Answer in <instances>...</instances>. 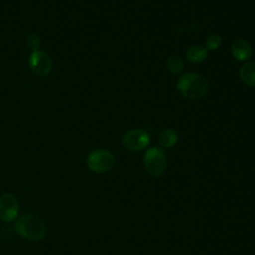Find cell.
Here are the masks:
<instances>
[{
    "mask_svg": "<svg viewBox=\"0 0 255 255\" xmlns=\"http://www.w3.org/2000/svg\"><path fill=\"white\" fill-rule=\"evenodd\" d=\"M144 168L148 174L154 177L161 176L167 167L165 152L160 147H150L143 155Z\"/></svg>",
    "mask_w": 255,
    "mask_h": 255,
    "instance_id": "3957f363",
    "label": "cell"
},
{
    "mask_svg": "<svg viewBox=\"0 0 255 255\" xmlns=\"http://www.w3.org/2000/svg\"><path fill=\"white\" fill-rule=\"evenodd\" d=\"M150 136L142 128H134L126 132L122 138L123 146L129 151H140L148 146Z\"/></svg>",
    "mask_w": 255,
    "mask_h": 255,
    "instance_id": "5b68a950",
    "label": "cell"
},
{
    "mask_svg": "<svg viewBox=\"0 0 255 255\" xmlns=\"http://www.w3.org/2000/svg\"><path fill=\"white\" fill-rule=\"evenodd\" d=\"M19 213V203L17 198L11 193L0 196V219L4 222L16 220Z\"/></svg>",
    "mask_w": 255,
    "mask_h": 255,
    "instance_id": "52a82bcc",
    "label": "cell"
},
{
    "mask_svg": "<svg viewBox=\"0 0 255 255\" xmlns=\"http://www.w3.org/2000/svg\"><path fill=\"white\" fill-rule=\"evenodd\" d=\"M115 157L107 149L98 148L92 150L87 156V165L90 170L96 173H104L112 169Z\"/></svg>",
    "mask_w": 255,
    "mask_h": 255,
    "instance_id": "277c9868",
    "label": "cell"
},
{
    "mask_svg": "<svg viewBox=\"0 0 255 255\" xmlns=\"http://www.w3.org/2000/svg\"><path fill=\"white\" fill-rule=\"evenodd\" d=\"M167 68L173 74H180L184 69V63L179 56L173 55L167 59Z\"/></svg>",
    "mask_w": 255,
    "mask_h": 255,
    "instance_id": "7c38bea8",
    "label": "cell"
},
{
    "mask_svg": "<svg viewBox=\"0 0 255 255\" xmlns=\"http://www.w3.org/2000/svg\"><path fill=\"white\" fill-rule=\"evenodd\" d=\"M29 67L37 76H46L52 69V60L50 56L41 51H33L29 56Z\"/></svg>",
    "mask_w": 255,
    "mask_h": 255,
    "instance_id": "8992f818",
    "label": "cell"
},
{
    "mask_svg": "<svg viewBox=\"0 0 255 255\" xmlns=\"http://www.w3.org/2000/svg\"><path fill=\"white\" fill-rule=\"evenodd\" d=\"M231 53L237 61L243 62L251 57L252 48L246 40L236 39L231 44Z\"/></svg>",
    "mask_w": 255,
    "mask_h": 255,
    "instance_id": "ba28073f",
    "label": "cell"
},
{
    "mask_svg": "<svg viewBox=\"0 0 255 255\" xmlns=\"http://www.w3.org/2000/svg\"><path fill=\"white\" fill-rule=\"evenodd\" d=\"M14 229L19 236L29 241H40L46 235L44 222L33 214H25L17 218Z\"/></svg>",
    "mask_w": 255,
    "mask_h": 255,
    "instance_id": "7a4b0ae2",
    "label": "cell"
},
{
    "mask_svg": "<svg viewBox=\"0 0 255 255\" xmlns=\"http://www.w3.org/2000/svg\"><path fill=\"white\" fill-rule=\"evenodd\" d=\"M208 57V50L200 45L190 46L186 51V58L191 63L204 62Z\"/></svg>",
    "mask_w": 255,
    "mask_h": 255,
    "instance_id": "30bf717a",
    "label": "cell"
},
{
    "mask_svg": "<svg viewBox=\"0 0 255 255\" xmlns=\"http://www.w3.org/2000/svg\"><path fill=\"white\" fill-rule=\"evenodd\" d=\"M239 76L245 85L249 87H255V62L244 63L240 67Z\"/></svg>",
    "mask_w": 255,
    "mask_h": 255,
    "instance_id": "9c48e42d",
    "label": "cell"
},
{
    "mask_svg": "<svg viewBox=\"0 0 255 255\" xmlns=\"http://www.w3.org/2000/svg\"><path fill=\"white\" fill-rule=\"evenodd\" d=\"M41 44V40L38 35L36 34H30L27 37V46L32 50V51H37L39 50Z\"/></svg>",
    "mask_w": 255,
    "mask_h": 255,
    "instance_id": "5bb4252c",
    "label": "cell"
},
{
    "mask_svg": "<svg viewBox=\"0 0 255 255\" xmlns=\"http://www.w3.org/2000/svg\"><path fill=\"white\" fill-rule=\"evenodd\" d=\"M178 135L175 130L171 128H166L162 130L158 136V142L161 147L170 148L177 143Z\"/></svg>",
    "mask_w": 255,
    "mask_h": 255,
    "instance_id": "8fae6325",
    "label": "cell"
},
{
    "mask_svg": "<svg viewBox=\"0 0 255 255\" xmlns=\"http://www.w3.org/2000/svg\"><path fill=\"white\" fill-rule=\"evenodd\" d=\"M179 93L191 100H197L204 97L209 90L207 79L198 73H185L182 75L176 84Z\"/></svg>",
    "mask_w": 255,
    "mask_h": 255,
    "instance_id": "6da1fadb",
    "label": "cell"
},
{
    "mask_svg": "<svg viewBox=\"0 0 255 255\" xmlns=\"http://www.w3.org/2000/svg\"><path fill=\"white\" fill-rule=\"evenodd\" d=\"M205 44L207 50H216L221 45V37L217 34H211L207 37Z\"/></svg>",
    "mask_w": 255,
    "mask_h": 255,
    "instance_id": "4fadbf2b",
    "label": "cell"
}]
</instances>
